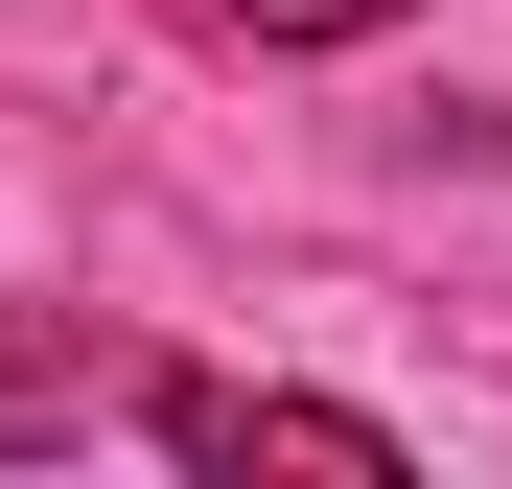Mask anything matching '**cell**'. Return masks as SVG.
<instances>
[{
	"instance_id": "1",
	"label": "cell",
	"mask_w": 512,
	"mask_h": 489,
	"mask_svg": "<svg viewBox=\"0 0 512 489\" xmlns=\"http://www.w3.org/2000/svg\"><path fill=\"white\" fill-rule=\"evenodd\" d=\"M163 350H117V326H0V466L24 443H163Z\"/></svg>"
},
{
	"instance_id": "2",
	"label": "cell",
	"mask_w": 512,
	"mask_h": 489,
	"mask_svg": "<svg viewBox=\"0 0 512 489\" xmlns=\"http://www.w3.org/2000/svg\"><path fill=\"white\" fill-rule=\"evenodd\" d=\"M233 24H256V47H373L396 0H233Z\"/></svg>"
}]
</instances>
